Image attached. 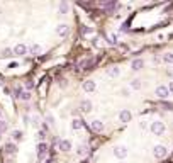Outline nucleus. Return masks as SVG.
<instances>
[{"label": "nucleus", "instance_id": "f257e3e1", "mask_svg": "<svg viewBox=\"0 0 173 163\" xmlns=\"http://www.w3.org/2000/svg\"><path fill=\"white\" fill-rule=\"evenodd\" d=\"M149 129H151V133H153V134L161 136V134L166 131V127H165V122H161V121H153L151 126H149Z\"/></svg>", "mask_w": 173, "mask_h": 163}, {"label": "nucleus", "instance_id": "f03ea898", "mask_svg": "<svg viewBox=\"0 0 173 163\" xmlns=\"http://www.w3.org/2000/svg\"><path fill=\"white\" fill-rule=\"evenodd\" d=\"M166 155H168V149H166V146H163V145H156V146H155V149H153V156H155L156 160L166 158Z\"/></svg>", "mask_w": 173, "mask_h": 163}, {"label": "nucleus", "instance_id": "7ed1b4c3", "mask_svg": "<svg viewBox=\"0 0 173 163\" xmlns=\"http://www.w3.org/2000/svg\"><path fill=\"white\" fill-rule=\"evenodd\" d=\"M36 153H37V160H44L46 156H48V145L46 143H37L36 146Z\"/></svg>", "mask_w": 173, "mask_h": 163}, {"label": "nucleus", "instance_id": "20e7f679", "mask_svg": "<svg viewBox=\"0 0 173 163\" xmlns=\"http://www.w3.org/2000/svg\"><path fill=\"white\" fill-rule=\"evenodd\" d=\"M155 95L158 99H168L170 97V90H168V85H158L155 90Z\"/></svg>", "mask_w": 173, "mask_h": 163}, {"label": "nucleus", "instance_id": "39448f33", "mask_svg": "<svg viewBox=\"0 0 173 163\" xmlns=\"http://www.w3.org/2000/svg\"><path fill=\"white\" fill-rule=\"evenodd\" d=\"M114 156L119 160H124L126 156H127V148H126L124 145H117L114 148Z\"/></svg>", "mask_w": 173, "mask_h": 163}, {"label": "nucleus", "instance_id": "423d86ee", "mask_svg": "<svg viewBox=\"0 0 173 163\" xmlns=\"http://www.w3.org/2000/svg\"><path fill=\"white\" fill-rule=\"evenodd\" d=\"M56 34L59 37H66L70 34V25L68 24H58L56 25Z\"/></svg>", "mask_w": 173, "mask_h": 163}, {"label": "nucleus", "instance_id": "0eeeda50", "mask_svg": "<svg viewBox=\"0 0 173 163\" xmlns=\"http://www.w3.org/2000/svg\"><path fill=\"white\" fill-rule=\"evenodd\" d=\"M131 119H133V114H131V111L129 109H122L121 112H119V121L124 124L131 122Z\"/></svg>", "mask_w": 173, "mask_h": 163}, {"label": "nucleus", "instance_id": "6e6552de", "mask_svg": "<svg viewBox=\"0 0 173 163\" xmlns=\"http://www.w3.org/2000/svg\"><path fill=\"white\" fill-rule=\"evenodd\" d=\"M80 111L83 114H88L90 111H92V102L88 100V99H85V100L80 102Z\"/></svg>", "mask_w": 173, "mask_h": 163}, {"label": "nucleus", "instance_id": "1a4fd4ad", "mask_svg": "<svg viewBox=\"0 0 173 163\" xmlns=\"http://www.w3.org/2000/svg\"><path fill=\"white\" fill-rule=\"evenodd\" d=\"M90 126H92V129L95 131V133H102V131L105 129V126H103V122L100 119H93Z\"/></svg>", "mask_w": 173, "mask_h": 163}, {"label": "nucleus", "instance_id": "9d476101", "mask_svg": "<svg viewBox=\"0 0 173 163\" xmlns=\"http://www.w3.org/2000/svg\"><path fill=\"white\" fill-rule=\"evenodd\" d=\"M58 148L61 149V151H70L71 149V141L70 139H61V141L58 143Z\"/></svg>", "mask_w": 173, "mask_h": 163}, {"label": "nucleus", "instance_id": "9b49d317", "mask_svg": "<svg viewBox=\"0 0 173 163\" xmlns=\"http://www.w3.org/2000/svg\"><path fill=\"white\" fill-rule=\"evenodd\" d=\"M144 66V60H141V58H136V60H133V63H131V68L134 70V72H139L141 68Z\"/></svg>", "mask_w": 173, "mask_h": 163}, {"label": "nucleus", "instance_id": "f8f14e48", "mask_svg": "<svg viewBox=\"0 0 173 163\" xmlns=\"http://www.w3.org/2000/svg\"><path fill=\"white\" fill-rule=\"evenodd\" d=\"M14 54H17V56L27 54V46H26V44H17V46L14 48Z\"/></svg>", "mask_w": 173, "mask_h": 163}, {"label": "nucleus", "instance_id": "ddd939ff", "mask_svg": "<svg viewBox=\"0 0 173 163\" xmlns=\"http://www.w3.org/2000/svg\"><path fill=\"white\" fill-rule=\"evenodd\" d=\"M83 90L85 92H93L95 90V82H93V80H87V82H83Z\"/></svg>", "mask_w": 173, "mask_h": 163}, {"label": "nucleus", "instance_id": "4468645a", "mask_svg": "<svg viewBox=\"0 0 173 163\" xmlns=\"http://www.w3.org/2000/svg\"><path fill=\"white\" fill-rule=\"evenodd\" d=\"M22 138H24V133H22V131H19V129L12 131V139H14L15 143H19V141H22Z\"/></svg>", "mask_w": 173, "mask_h": 163}, {"label": "nucleus", "instance_id": "2eb2a0df", "mask_svg": "<svg viewBox=\"0 0 173 163\" xmlns=\"http://www.w3.org/2000/svg\"><path fill=\"white\" fill-rule=\"evenodd\" d=\"M71 127H73L75 131H78V129H81L83 127V121L80 119V117H75L73 121H71Z\"/></svg>", "mask_w": 173, "mask_h": 163}, {"label": "nucleus", "instance_id": "dca6fc26", "mask_svg": "<svg viewBox=\"0 0 173 163\" xmlns=\"http://www.w3.org/2000/svg\"><path fill=\"white\" fill-rule=\"evenodd\" d=\"M107 75L111 76V78H115V76H119V75H121V70H119L117 66H112V68H109V70H107Z\"/></svg>", "mask_w": 173, "mask_h": 163}, {"label": "nucleus", "instance_id": "f3484780", "mask_svg": "<svg viewBox=\"0 0 173 163\" xmlns=\"http://www.w3.org/2000/svg\"><path fill=\"white\" fill-rule=\"evenodd\" d=\"M15 151H17V148H15L14 143H9V145L5 146V153H7V155H15Z\"/></svg>", "mask_w": 173, "mask_h": 163}, {"label": "nucleus", "instance_id": "a211bd4d", "mask_svg": "<svg viewBox=\"0 0 173 163\" xmlns=\"http://www.w3.org/2000/svg\"><path fill=\"white\" fill-rule=\"evenodd\" d=\"M19 99H21V100H31V92L29 90H26V92H24V90H21V94H19Z\"/></svg>", "mask_w": 173, "mask_h": 163}, {"label": "nucleus", "instance_id": "6ab92c4d", "mask_svg": "<svg viewBox=\"0 0 173 163\" xmlns=\"http://www.w3.org/2000/svg\"><path fill=\"white\" fill-rule=\"evenodd\" d=\"M31 54H41V51H43V48L39 46V44H32V46L29 48Z\"/></svg>", "mask_w": 173, "mask_h": 163}, {"label": "nucleus", "instance_id": "aec40b11", "mask_svg": "<svg viewBox=\"0 0 173 163\" xmlns=\"http://www.w3.org/2000/svg\"><path fill=\"white\" fill-rule=\"evenodd\" d=\"M7 129H9V122L7 121H4V119H0V134L7 133Z\"/></svg>", "mask_w": 173, "mask_h": 163}, {"label": "nucleus", "instance_id": "412c9836", "mask_svg": "<svg viewBox=\"0 0 173 163\" xmlns=\"http://www.w3.org/2000/svg\"><path fill=\"white\" fill-rule=\"evenodd\" d=\"M163 61L168 63V65H171L173 63V53H165L163 54Z\"/></svg>", "mask_w": 173, "mask_h": 163}, {"label": "nucleus", "instance_id": "4be33fe9", "mask_svg": "<svg viewBox=\"0 0 173 163\" xmlns=\"http://www.w3.org/2000/svg\"><path fill=\"white\" fill-rule=\"evenodd\" d=\"M131 88H133V90H139L141 88V80L139 78L133 80V82H131Z\"/></svg>", "mask_w": 173, "mask_h": 163}, {"label": "nucleus", "instance_id": "5701e85b", "mask_svg": "<svg viewBox=\"0 0 173 163\" xmlns=\"http://www.w3.org/2000/svg\"><path fill=\"white\" fill-rule=\"evenodd\" d=\"M68 12V4L66 2H61L59 4V14H66Z\"/></svg>", "mask_w": 173, "mask_h": 163}, {"label": "nucleus", "instance_id": "b1692460", "mask_svg": "<svg viewBox=\"0 0 173 163\" xmlns=\"http://www.w3.org/2000/svg\"><path fill=\"white\" fill-rule=\"evenodd\" d=\"M107 43H109V44H112V46H114V44L117 43V37H115L114 34H111V36L107 37Z\"/></svg>", "mask_w": 173, "mask_h": 163}, {"label": "nucleus", "instance_id": "393cba45", "mask_svg": "<svg viewBox=\"0 0 173 163\" xmlns=\"http://www.w3.org/2000/svg\"><path fill=\"white\" fill-rule=\"evenodd\" d=\"M81 33H83V36H90V34H93V29L92 27H83Z\"/></svg>", "mask_w": 173, "mask_h": 163}, {"label": "nucleus", "instance_id": "a878e982", "mask_svg": "<svg viewBox=\"0 0 173 163\" xmlns=\"http://www.w3.org/2000/svg\"><path fill=\"white\" fill-rule=\"evenodd\" d=\"M12 54H14V49H10V48L2 51V56H5V58H7V56H12Z\"/></svg>", "mask_w": 173, "mask_h": 163}, {"label": "nucleus", "instance_id": "bb28decb", "mask_svg": "<svg viewBox=\"0 0 173 163\" xmlns=\"http://www.w3.org/2000/svg\"><path fill=\"white\" fill-rule=\"evenodd\" d=\"M103 9H112V7H115V2H103V4H100Z\"/></svg>", "mask_w": 173, "mask_h": 163}, {"label": "nucleus", "instance_id": "cd10ccee", "mask_svg": "<svg viewBox=\"0 0 173 163\" xmlns=\"http://www.w3.org/2000/svg\"><path fill=\"white\" fill-rule=\"evenodd\" d=\"M78 155L80 156L87 155V146H80V148H78Z\"/></svg>", "mask_w": 173, "mask_h": 163}, {"label": "nucleus", "instance_id": "c85d7f7f", "mask_svg": "<svg viewBox=\"0 0 173 163\" xmlns=\"http://www.w3.org/2000/svg\"><path fill=\"white\" fill-rule=\"evenodd\" d=\"M46 119H48V122L51 124V126L55 124V117H53V114H48V116H46Z\"/></svg>", "mask_w": 173, "mask_h": 163}, {"label": "nucleus", "instance_id": "c756f323", "mask_svg": "<svg viewBox=\"0 0 173 163\" xmlns=\"http://www.w3.org/2000/svg\"><path fill=\"white\" fill-rule=\"evenodd\" d=\"M26 87H27V90H31V88L34 87V82H32V80H27V83H26Z\"/></svg>", "mask_w": 173, "mask_h": 163}, {"label": "nucleus", "instance_id": "7c9ffc66", "mask_svg": "<svg viewBox=\"0 0 173 163\" xmlns=\"http://www.w3.org/2000/svg\"><path fill=\"white\" fill-rule=\"evenodd\" d=\"M168 90H170V94H173V80L168 83Z\"/></svg>", "mask_w": 173, "mask_h": 163}, {"label": "nucleus", "instance_id": "2f4dec72", "mask_svg": "<svg viewBox=\"0 0 173 163\" xmlns=\"http://www.w3.org/2000/svg\"><path fill=\"white\" fill-rule=\"evenodd\" d=\"M59 87H63V88L66 87V80H59Z\"/></svg>", "mask_w": 173, "mask_h": 163}, {"label": "nucleus", "instance_id": "473e14b6", "mask_svg": "<svg viewBox=\"0 0 173 163\" xmlns=\"http://www.w3.org/2000/svg\"><path fill=\"white\" fill-rule=\"evenodd\" d=\"M37 138H39V139H44V133H43V131H39V133H37Z\"/></svg>", "mask_w": 173, "mask_h": 163}, {"label": "nucleus", "instance_id": "72a5a7b5", "mask_svg": "<svg viewBox=\"0 0 173 163\" xmlns=\"http://www.w3.org/2000/svg\"><path fill=\"white\" fill-rule=\"evenodd\" d=\"M122 95H124V97H127V95H129V90H127V88H122Z\"/></svg>", "mask_w": 173, "mask_h": 163}, {"label": "nucleus", "instance_id": "f704fd0d", "mask_svg": "<svg viewBox=\"0 0 173 163\" xmlns=\"http://www.w3.org/2000/svg\"><path fill=\"white\" fill-rule=\"evenodd\" d=\"M0 141H2V136H0Z\"/></svg>", "mask_w": 173, "mask_h": 163}, {"label": "nucleus", "instance_id": "c9c22d12", "mask_svg": "<svg viewBox=\"0 0 173 163\" xmlns=\"http://www.w3.org/2000/svg\"><path fill=\"white\" fill-rule=\"evenodd\" d=\"M0 116H2V112H0Z\"/></svg>", "mask_w": 173, "mask_h": 163}]
</instances>
